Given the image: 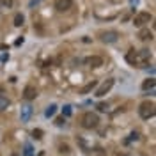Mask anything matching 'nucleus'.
Returning a JSON list of instances; mask_svg holds the SVG:
<instances>
[{
    "label": "nucleus",
    "instance_id": "f257e3e1",
    "mask_svg": "<svg viewBox=\"0 0 156 156\" xmlns=\"http://www.w3.org/2000/svg\"><path fill=\"white\" fill-rule=\"evenodd\" d=\"M126 60L131 66H135V68H146L147 62L151 60V51L149 50H140V51L129 50L126 53Z\"/></svg>",
    "mask_w": 156,
    "mask_h": 156
},
{
    "label": "nucleus",
    "instance_id": "f03ea898",
    "mask_svg": "<svg viewBox=\"0 0 156 156\" xmlns=\"http://www.w3.org/2000/svg\"><path fill=\"white\" fill-rule=\"evenodd\" d=\"M138 114H140L142 119H151V117L156 115V105L151 103V101H144L138 107Z\"/></svg>",
    "mask_w": 156,
    "mask_h": 156
},
{
    "label": "nucleus",
    "instance_id": "7ed1b4c3",
    "mask_svg": "<svg viewBox=\"0 0 156 156\" xmlns=\"http://www.w3.org/2000/svg\"><path fill=\"white\" fill-rule=\"evenodd\" d=\"M98 122H99V117H98L96 114H92V112H85V114L82 115V126L87 128V129L96 128Z\"/></svg>",
    "mask_w": 156,
    "mask_h": 156
},
{
    "label": "nucleus",
    "instance_id": "20e7f679",
    "mask_svg": "<svg viewBox=\"0 0 156 156\" xmlns=\"http://www.w3.org/2000/svg\"><path fill=\"white\" fill-rule=\"evenodd\" d=\"M151 20H153L151 12H146V11H144V12H138L135 18H133V25H135V27H138V29H144V25H146V23H149Z\"/></svg>",
    "mask_w": 156,
    "mask_h": 156
},
{
    "label": "nucleus",
    "instance_id": "39448f33",
    "mask_svg": "<svg viewBox=\"0 0 156 156\" xmlns=\"http://www.w3.org/2000/svg\"><path fill=\"white\" fill-rule=\"evenodd\" d=\"M114 83H115V82H114V78H108V80H105V82H103V83H101V85L98 87L96 96H98V98L105 96V94H107L108 90H110V89L114 87Z\"/></svg>",
    "mask_w": 156,
    "mask_h": 156
},
{
    "label": "nucleus",
    "instance_id": "423d86ee",
    "mask_svg": "<svg viewBox=\"0 0 156 156\" xmlns=\"http://www.w3.org/2000/svg\"><path fill=\"white\" fill-rule=\"evenodd\" d=\"M99 37H101V41H105V43H115L117 37H119V34H117L115 30H105V32L99 34Z\"/></svg>",
    "mask_w": 156,
    "mask_h": 156
},
{
    "label": "nucleus",
    "instance_id": "0eeeda50",
    "mask_svg": "<svg viewBox=\"0 0 156 156\" xmlns=\"http://www.w3.org/2000/svg\"><path fill=\"white\" fill-rule=\"evenodd\" d=\"M73 7V0H55V9L64 12V11H69Z\"/></svg>",
    "mask_w": 156,
    "mask_h": 156
},
{
    "label": "nucleus",
    "instance_id": "6e6552de",
    "mask_svg": "<svg viewBox=\"0 0 156 156\" xmlns=\"http://www.w3.org/2000/svg\"><path fill=\"white\" fill-rule=\"evenodd\" d=\"M85 64H87L89 68H99V66H103V58L99 57V55H92V57H87L83 60Z\"/></svg>",
    "mask_w": 156,
    "mask_h": 156
},
{
    "label": "nucleus",
    "instance_id": "1a4fd4ad",
    "mask_svg": "<svg viewBox=\"0 0 156 156\" xmlns=\"http://www.w3.org/2000/svg\"><path fill=\"white\" fill-rule=\"evenodd\" d=\"M23 98L27 99V101H32V99H36L37 98V90L36 87H32V85H27L25 90H23Z\"/></svg>",
    "mask_w": 156,
    "mask_h": 156
},
{
    "label": "nucleus",
    "instance_id": "9d476101",
    "mask_svg": "<svg viewBox=\"0 0 156 156\" xmlns=\"http://www.w3.org/2000/svg\"><path fill=\"white\" fill-rule=\"evenodd\" d=\"M30 115H32V107H30V105H25V107H21V112H20V117H21V121H23V122H29Z\"/></svg>",
    "mask_w": 156,
    "mask_h": 156
},
{
    "label": "nucleus",
    "instance_id": "9b49d317",
    "mask_svg": "<svg viewBox=\"0 0 156 156\" xmlns=\"http://www.w3.org/2000/svg\"><path fill=\"white\" fill-rule=\"evenodd\" d=\"M153 87H156V78H147V80H144V83H142V89L144 90H151Z\"/></svg>",
    "mask_w": 156,
    "mask_h": 156
},
{
    "label": "nucleus",
    "instance_id": "f8f14e48",
    "mask_svg": "<svg viewBox=\"0 0 156 156\" xmlns=\"http://www.w3.org/2000/svg\"><path fill=\"white\" fill-rule=\"evenodd\" d=\"M138 37L142 39V41H149V39H153V34L149 32V29H140V32H138Z\"/></svg>",
    "mask_w": 156,
    "mask_h": 156
},
{
    "label": "nucleus",
    "instance_id": "ddd939ff",
    "mask_svg": "<svg viewBox=\"0 0 156 156\" xmlns=\"http://www.w3.org/2000/svg\"><path fill=\"white\" fill-rule=\"evenodd\" d=\"M9 105H11L9 98H7V96H2V94H0V112H2V110H5Z\"/></svg>",
    "mask_w": 156,
    "mask_h": 156
},
{
    "label": "nucleus",
    "instance_id": "4468645a",
    "mask_svg": "<svg viewBox=\"0 0 156 156\" xmlns=\"http://www.w3.org/2000/svg\"><path fill=\"white\" fill-rule=\"evenodd\" d=\"M55 112H57V105H50V107L44 110V115L46 117H53L55 115Z\"/></svg>",
    "mask_w": 156,
    "mask_h": 156
},
{
    "label": "nucleus",
    "instance_id": "2eb2a0df",
    "mask_svg": "<svg viewBox=\"0 0 156 156\" xmlns=\"http://www.w3.org/2000/svg\"><path fill=\"white\" fill-rule=\"evenodd\" d=\"M23 156H34V147L30 146V144L23 146Z\"/></svg>",
    "mask_w": 156,
    "mask_h": 156
},
{
    "label": "nucleus",
    "instance_id": "dca6fc26",
    "mask_svg": "<svg viewBox=\"0 0 156 156\" xmlns=\"http://www.w3.org/2000/svg\"><path fill=\"white\" fill-rule=\"evenodd\" d=\"M96 87V82H94V80H92V82H90V83H87V85H85V87L82 89V94H87V92H90V90H92V89Z\"/></svg>",
    "mask_w": 156,
    "mask_h": 156
},
{
    "label": "nucleus",
    "instance_id": "f3484780",
    "mask_svg": "<svg viewBox=\"0 0 156 156\" xmlns=\"http://www.w3.org/2000/svg\"><path fill=\"white\" fill-rule=\"evenodd\" d=\"M14 25H16V27H21V25H23V14H16V16H14Z\"/></svg>",
    "mask_w": 156,
    "mask_h": 156
},
{
    "label": "nucleus",
    "instance_id": "a211bd4d",
    "mask_svg": "<svg viewBox=\"0 0 156 156\" xmlns=\"http://www.w3.org/2000/svg\"><path fill=\"white\" fill-rule=\"evenodd\" d=\"M71 112H73V108L69 107V105H64V108H62V114H64V117H69V115H71Z\"/></svg>",
    "mask_w": 156,
    "mask_h": 156
},
{
    "label": "nucleus",
    "instance_id": "6ab92c4d",
    "mask_svg": "<svg viewBox=\"0 0 156 156\" xmlns=\"http://www.w3.org/2000/svg\"><path fill=\"white\" fill-rule=\"evenodd\" d=\"M0 5H4V7H12V0H0Z\"/></svg>",
    "mask_w": 156,
    "mask_h": 156
},
{
    "label": "nucleus",
    "instance_id": "aec40b11",
    "mask_svg": "<svg viewBox=\"0 0 156 156\" xmlns=\"http://www.w3.org/2000/svg\"><path fill=\"white\" fill-rule=\"evenodd\" d=\"M32 136L34 138H43V129H34L32 131Z\"/></svg>",
    "mask_w": 156,
    "mask_h": 156
},
{
    "label": "nucleus",
    "instance_id": "412c9836",
    "mask_svg": "<svg viewBox=\"0 0 156 156\" xmlns=\"http://www.w3.org/2000/svg\"><path fill=\"white\" fill-rule=\"evenodd\" d=\"M107 108H108L107 103H98V110L99 112H107Z\"/></svg>",
    "mask_w": 156,
    "mask_h": 156
},
{
    "label": "nucleus",
    "instance_id": "4be33fe9",
    "mask_svg": "<svg viewBox=\"0 0 156 156\" xmlns=\"http://www.w3.org/2000/svg\"><path fill=\"white\" fill-rule=\"evenodd\" d=\"M64 122H66V121H64V117H58V119H55V124H57V126H62Z\"/></svg>",
    "mask_w": 156,
    "mask_h": 156
},
{
    "label": "nucleus",
    "instance_id": "5701e85b",
    "mask_svg": "<svg viewBox=\"0 0 156 156\" xmlns=\"http://www.w3.org/2000/svg\"><path fill=\"white\" fill-rule=\"evenodd\" d=\"M60 153H69V147L68 146H60Z\"/></svg>",
    "mask_w": 156,
    "mask_h": 156
},
{
    "label": "nucleus",
    "instance_id": "b1692460",
    "mask_svg": "<svg viewBox=\"0 0 156 156\" xmlns=\"http://www.w3.org/2000/svg\"><path fill=\"white\" fill-rule=\"evenodd\" d=\"M136 138H138V133H136V131H135V133H131V136H129V140H136Z\"/></svg>",
    "mask_w": 156,
    "mask_h": 156
},
{
    "label": "nucleus",
    "instance_id": "393cba45",
    "mask_svg": "<svg viewBox=\"0 0 156 156\" xmlns=\"http://www.w3.org/2000/svg\"><path fill=\"white\" fill-rule=\"evenodd\" d=\"M21 43H23V37H20V39H16V43H14V44H16V46H20V44H21Z\"/></svg>",
    "mask_w": 156,
    "mask_h": 156
},
{
    "label": "nucleus",
    "instance_id": "a878e982",
    "mask_svg": "<svg viewBox=\"0 0 156 156\" xmlns=\"http://www.w3.org/2000/svg\"><path fill=\"white\" fill-rule=\"evenodd\" d=\"M129 4H131V5H136V4H138V0H129Z\"/></svg>",
    "mask_w": 156,
    "mask_h": 156
},
{
    "label": "nucleus",
    "instance_id": "bb28decb",
    "mask_svg": "<svg viewBox=\"0 0 156 156\" xmlns=\"http://www.w3.org/2000/svg\"><path fill=\"white\" fill-rule=\"evenodd\" d=\"M11 156H20V154H16V153H12V154H11Z\"/></svg>",
    "mask_w": 156,
    "mask_h": 156
},
{
    "label": "nucleus",
    "instance_id": "cd10ccee",
    "mask_svg": "<svg viewBox=\"0 0 156 156\" xmlns=\"http://www.w3.org/2000/svg\"><path fill=\"white\" fill-rule=\"evenodd\" d=\"M154 29H156V20H154Z\"/></svg>",
    "mask_w": 156,
    "mask_h": 156
}]
</instances>
